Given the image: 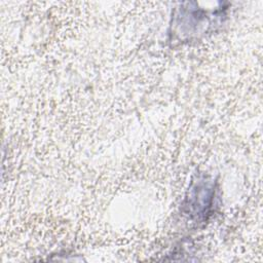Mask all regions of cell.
Wrapping results in <instances>:
<instances>
[{
    "label": "cell",
    "mask_w": 263,
    "mask_h": 263,
    "mask_svg": "<svg viewBox=\"0 0 263 263\" xmlns=\"http://www.w3.org/2000/svg\"><path fill=\"white\" fill-rule=\"evenodd\" d=\"M215 196V185L206 179H198L188 191L185 201L186 214L195 221H203L210 213Z\"/></svg>",
    "instance_id": "6da1fadb"
}]
</instances>
